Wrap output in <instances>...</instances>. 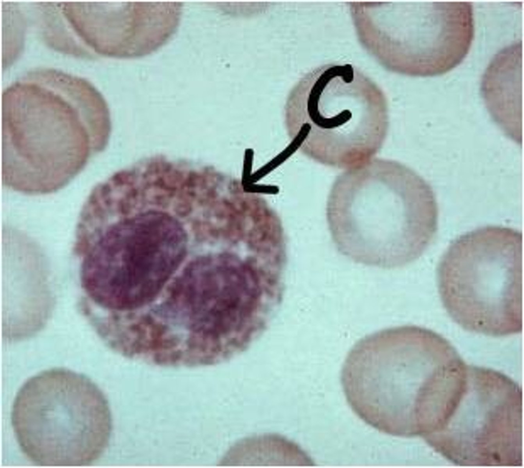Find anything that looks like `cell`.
Listing matches in <instances>:
<instances>
[{
    "instance_id": "cell-10",
    "label": "cell",
    "mask_w": 524,
    "mask_h": 468,
    "mask_svg": "<svg viewBox=\"0 0 524 468\" xmlns=\"http://www.w3.org/2000/svg\"><path fill=\"white\" fill-rule=\"evenodd\" d=\"M180 2H99L94 32L102 56L129 58L148 55L177 29Z\"/></svg>"
},
{
    "instance_id": "cell-8",
    "label": "cell",
    "mask_w": 524,
    "mask_h": 468,
    "mask_svg": "<svg viewBox=\"0 0 524 468\" xmlns=\"http://www.w3.org/2000/svg\"><path fill=\"white\" fill-rule=\"evenodd\" d=\"M368 51L392 71L442 75L459 65L474 35L470 2H379L366 28Z\"/></svg>"
},
{
    "instance_id": "cell-2",
    "label": "cell",
    "mask_w": 524,
    "mask_h": 468,
    "mask_svg": "<svg viewBox=\"0 0 524 468\" xmlns=\"http://www.w3.org/2000/svg\"><path fill=\"white\" fill-rule=\"evenodd\" d=\"M459 355L429 329L404 325L365 336L348 352L341 373L355 413L378 431L417 435L419 422L446 405L456 381Z\"/></svg>"
},
{
    "instance_id": "cell-11",
    "label": "cell",
    "mask_w": 524,
    "mask_h": 468,
    "mask_svg": "<svg viewBox=\"0 0 524 468\" xmlns=\"http://www.w3.org/2000/svg\"><path fill=\"white\" fill-rule=\"evenodd\" d=\"M486 106L511 139L522 142V43L499 52L489 64L482 82Z\"/></svg>"
},
{
    "instance_id": "cell-9",
    "label": "cell",
    "mask_w": 524,
    "mask_h": 468,
    "mask_svg": "<svg viewBox=\"0 0 524 468\" xmlns=\"http://www.w3.org/2000/svg\"><path fill=\"white\" fill-rule=\"evenodd\" d=\"M522 392L504 374L468 365L466 386L451 415L425 439L453 462L472 466L522 463Z\"/></svg>"
},
{
    "instance_id": "cell-5",
    "label": "cell",
    "mask_w": 524,
    "mask_h": 468,
    "mask_svg": "<svg viewBox=\"0 0 524 468\" xmlns=\"http://www.w3.org/2000/svg\"><path fill=\"white\" fill-rule=\"evenodd\" d=\"M522 235L487 226L454 240L439 264L443 305L464 329L490 337L522 329Z\"/></svg>"
},
{
    "instance_id": "cell-1",
    "label": "cell",
    "mask_w": 524,
    "mask_h": 468,
    "mask_svg": "<svg viewBox=\"0 0 524 468\" xmlns=\"http://www.w3.org/2000/svg\"><path fill=\"white\" fill-rule=\"evenodd\" d=\"M3 185L29 195L56 192L106 147L112 130L101 93L82 77L30 71L3 91Z\"/></svg>"
},
{
    "instance_id": "cell-7",
    "label": "cell",
    "mask_w": 524,
    "mask_h": 468,
    "mask_svg": "<svg viewBox=\"0 0 524 468\" xmlns=\"http://www.w3.org/2000/svg\"><path fill=\"white\" fill-rule=\"evenodd\" d=\"M182 231L170 218L149 214L130 221L106 217L80 236L76 254L90 294L117 309L154 297L180 262Z\"/></svg>"
},
{
    "instance_id": "cell-6",
    "label": "cell",
    "mask_w": 524,
    "mask_h": 468,
    "mask_svg": "<svg viewBox=\"0 0 524 468\" xmlns=\"http://www.w3.org/2000/svg\"><path fill=\"white\" fill-rule=\"evenodd\" d=\"M305 153L333 168L349 169L373 159L389 127L382 90L350 63L324 64L295 89Z\"/></svg>"
},
{
    "instance_id": "cell-3",
    "label": "cell",
    "mask_w": 524,
    "mask_h": 468,
    "mask_svg": "<svg viewBox=\"0 0 524 468\" xmlns=\"http://www.w3.org/2000/svg\"><path fill=\"white\" fill-rule=\"evenodd\" d=\"M326 218L336 250L351 261L384 269L405 266L428 249L438 228L430 185L396 160L373 158L335 179Z\"/></svg>"
},
{
    "instance_id": "cell-4",
    "label": "cell",
    "mask_w": 524,
    "mask_h": 468,
    "mask_svg": "<svg viewBox=\"0 0 524 468\" xmlns=\"http://www.w3.org/2000/svg\"><path fill=\"white\" fill-rule=\"evenodd\" d=\"M11 421L23 454L46 466L95 462L106 450L112 428L101 390L86 376L63 368L41 371L22 385Z\"/></svg>"
}]
</instances>
